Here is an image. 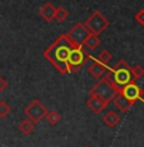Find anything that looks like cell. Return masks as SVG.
<instances>
[{"label":"cell","mask_w":144,"mask_h":147,"mask_svg":"<svg viewBox=\"0 0 144 147\" xmlns=\"http://www.w3.org/2000/svg\"><path fill=\"white\" fill-rule=\"evenodd\" d=\"M75 47V45L70 41L66 33L60 35L55 41L44 51V56L51 65L61 74H68V58L70 51Z\"/></svg>","instance_id":"obj_1"},{"label":"cell","mask_w":144,"mask_h":147,"mask_svg":"<svg viewBox=\"0 0 144 147\" xmlns=\"http://www.w3.org/2000/svg\"><path fill=\"white\" fill-rule=\"evenodd\" d=\"M130 69H131V67L125 60H119L116 63V65L112 67L106 73L105 78L112 86V88L116 91V94H119L121 87H124L125 84H128L129 82L133 81Z\"/></svg>","instance_id":"obj_2"},{"label":"cell","mask_w":144,"mask_h":147,"mask_svg":"<svg viewBox=\"0 0 144 147\" xmlns=\"http://www.w3.org/2000/svg\"><path fill=\"white\" fill-rule=\"evenodd\" d=\"M91 56L87 54L86 50H83V46H75L70 51V55L68 58V69L69 73H77L83 68V65L89 60Z\"/></svg>","instance_id":"obj_3"},{"label":"cell","mask_w":144,"mask_h":147,"mask_svg":"<svg viewBox=\"0 0 144 147\" xmlns=\"http://www.w3.org/2000/svg\"><path fill=\"white\" fill-rule=\"evenodd\" d=\"M84 24L87 26V28L89 30L91 33H94V35L100 36V33H102L105 30H107V27L110 26V22L100 10H94V12L87 18Z\"/></svg>","instance_id":"obj_4"},{"label":"cell","mask_w":144,"mask_h":147,"mask_svg":"<svg viewBox=\"0 0 144 147\" xmlns=\"http://www.w3.org/2000/svg\"><path fill=\"white\" fill-rule=\"evenodd\" d=\"M89 95H97L100 97H102L103 100H107L111 102L114 100V97L116 96V91L112 88V86L107 82L105 77H101L100 80L96 82V84L91 88Z\"/></svg>","instance_id":"obj_5"},{"label":"cell","mask_w":144,"mask_h":147,"mask_svg":"<svg viewBox=\"0 0 144 147\" xmlns=\"http://www.w3.org/2000/svg\"><path fill=\"white\" fill-rule=\"evenodd\" d=\"M23 113L27 117V119H29L35 124H37L42 119H45V115H46V113H47V109L42 105V102L40 100L33 98V100L28 104V106L24 109Z\"/></svg>","instance_id":"obj_6"},{"label":"cell","mask_w":144,"mask_h":147,"mask_svg":"<svg viewBox=\"0 0 144 147\" xmlns=\"http://www.w3.org/2000/svg\"><path fill=\"white\" fill-rule=\"evenodd\" d=\"M89 33L91 32H89V30L87 28L86 24L82 23V22H78V23H75L74 26L70 28L66 35L75 46H83L84 41L87 40Z\"/></svg>","instance_id":"obj_7"},{"label":"cell","mask_w":144,"mask_h":147,"mask_svg":"<svg viewBox=\"0 0 144 147\" xmlns=\"http://www.w3.org/2000/svg\"><path fill=\"white\" fill-rule=\"evenodd\" d=\"M119 94H121L125 98H128L130 102L135 104L139 98L143 97V90L135 83V81L133 80L131 82H129L128 84H125L124 87H121Z\"/></svg>","instance_id":"obj_8"},{"label":"cell","mask_w":144,"mask_h":147,"mask_svg":"<svg viewBox=\"0 0 144 147\" xmlns=\"http://www.w3.org/2000/svg\"><path fill=\"white\" fill-rule=\"evenodd\" d=\"M109 104H110V101L103 100V98L100 97V96L91 95V97L87 100L86 105L93 113V114H101V113H102L103 110L109 106Z\"/></svg>","instance_id":"obj_9"},{"label":"cell","mask_w":144,"mask_h":147,"mask_svg":"<svg viewBox=\"0 0 144 147\" xmlns=\"http://www.w3.org/2000/svg\"><path fill=\"white\" fill-rule=\"evenodd\" d=\"M55 10H56L55 5L51 4V3H46V4H44L40 8L38 14L45 22L50 23L52 19H55Z\"/></svg>","instance_id":"obj_10"},{"label":"cell","mask_w":144,"mask_h":147,"mask_svg":"<svg viewBox=\"0 0 144 147\" xmlns=\"http://www.w3.org/2000/svg\"><path fill=\"white\" fill-rule=\"evenodd\" d=\"M106 72H107L106 65L102 63H100L98 60H93L88 67V73L93 78H97V80H100L101 77H103V76L106 74Z\"/></svg>","instance_id":"obj_11"},{"label":"cell","mask_w":144,"mask_h":147,"mask_svg":"<svg viewBox=\"0 0 144 147\" xmlns=\"http://www.w3.org/2000/svg\"><path fill=\"white\" fill-rule=\"evenodd\" d=\"M114 104L116 105L117 109L120 110V111H123V113H126L133 105H134V104L130 102L128 98H125L121 94H117L114 97Z\"/></svg>","instance_id":"obj_12"},{"label":"cell","mask_w":144,"mask_h":147,"mask_svg":"<svg viewBox=\"0 0 144 147\" xmlns=\"http://www.w3.org/2000/svg\"><path fill=\"white\" fill-rule=\"evenodd\" d=\"M121 121L120 117L116 114L115 111H107L105 114V117H103V123L106 124L109 128H114V127H116L119 123Z\"/></svg>","instance_id":"obj_13"},{"label":"cell","mask_w":144,"mask_h":147,"mask_svg":"<svg viewBox=\"0 0 144 147\" xmlns=\"http://www.w3.org/2000/svg\"><path fill=\"white\" fill-rule=\"evenodd\" d=\"M101 44V38L98 35H94V33H89V36L87 37V40L84 41L83 46H86L87 49L89 50H96Z\"/></svg>","instance_id":"obj_14"},{"label":"cell","mask_w":144,"mask_h":147,"mask_svg":"<svg viewBox=\"0 0 144 147\" xmlns=\"http://www.w3.org/2000/svg\"><path fill=\"white\" fill-rule=\"evenodd\" d=\"M35 127H36V124L33 123V121H31L29 119H24V120L21 121L18 129L23 136H29L33 131H35Z\"/></svg>","instance_id":"obj_15"},{"label":"cell","mask_w":144,"mask_h":147,"mask_svg":"<svg viewBox=\"0 0 144 147\" xmlns=\"http://www.w3.org/2000/svg\"><path fill=\"white\" fill-rule=\"evenodd\" d=\"M45 119L49 121L50 125H56V124L60 121L61 117H60V114H59L56 110H47L46 115H45Z\"/></svg>","instance_id":"obj_16"},{"label":"cell","mask_w":144,"mask_h":147,"mask_svg":"<svg viewBox=\"0 0 144 147\" xmlns=\"http://www.w3.org/2000/svg\"><path fill=\"white\" fill-rule=\"evenodd\" d=\"M69 17V12L63 7L56 8L55 10V19L59 22V23H63L64 21H66V18Z\"/></svg>","instance_id":"obj_17"},{"label":"cell","mask_w":144,"mask_h":147,"mask_svg":"<svg viewBox=\"0 0 144 147\" xmlns=\"http://www.w3.org/2000/svg\"><path fill=\"white\" fill-rule=\"evenodd\" d=\"M130 72H131L133 80L137 81V80H140V78H143V76H144V68L142 65H139V64H137V65L131 67Z\"/></svg>","instance_id":"obj_18"},{"label":"cell","mask_w":144,"mask_h":147,"mask_svg":"<svg viewBox=\"0 0 144 147\" xmlns=\"http://www.w3.org/2000/svg\"><path fill=\"white\" fill-rule=\"evenodd\" d=\"M111 59H112V55L109 50H102V51L97 55V60L100 61V63L105 64V65H107V64L111 61Z\"/></svg>","instance_id":"obj_19"},{"label":"cell","mask_w":144,"mask_h":147,"mask_svg":"<svg viewBox=\"0 0 144 147\" xmlns=\"http://www.w3.org/2000/svg\"><path fill=\"white\" fill-rule=\"evenodd\" d=\"M10 111H12V109L8 105V102H5V101H3V100L0 101V119L7 118Z\"/></svg>","instance_id":"obj_20"},{"label":"cell","mask_w":144,"mask_h":147,"mask_svg":"<svg viewBox=\"0 0 144 147\" xmlns=\"http://www.w3.org/2000/svg\"><path fill=\"white\" fill-rule=\"evenodd\" d=\"M135 21H137L140 26H144V9H140L139 12L135 14Z\"/></svg>","instance_id":"obj_21"},{"label":"cell","mask_w":144,"mask_h":147,"mask_svg":"<svg viewBox=\"0 0 144 147\" xmlns=\"http://www.w3.org/2000/svg\"><path fill=\"white\" fill-rule=\"evenodd\" d=\"M7 87H8L7 80H5L4 77H1V76H0V92L5 91V88H7Z\"/></svg>","instance_id":"obj_22"},{"label":"cell","mask_w":144,"mask_h":147,"mask_svg":"<svg viewBox=\"0 0 144 147\" xmlns=\"http://www.w3.org/2000/svg\"><path fill=\"white\" fill-rule=\"evenodd\" d=\"M87 147H88V146H87Z\"/></svg>","instance_id":"obj_23"}]
</instances>
